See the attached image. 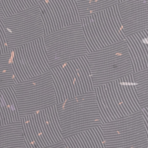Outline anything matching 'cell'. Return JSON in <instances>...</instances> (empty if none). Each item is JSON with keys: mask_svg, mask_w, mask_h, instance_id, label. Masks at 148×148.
<instances>
[{"mask_svg": "<svg viewBox=\"0 0 148 148\" xmlns=\"http://www.w3.org/2000/svg\"><path fill=\"white\" fill-rule=\"evenodd\" d=\"M20 120L12 87L0 91V127Z\"/></svg>", "mask_w": 148, "mask_h": 148, "instance_id": "cell-11", "label": "cell"}, {"mask_svg": "<svg viewBox=\"0 0 148 148\" xmlns=\"http://www.w3.org/2000/svg\"><path fill=\"white\" fill-rule=\"evenodd\" d=\"M4 18H5V16L2 10V5L0 1V21H2Z\"/></svg>", "mask_w": 148, "mask_h": 148, "instance_id": "cell-18", "label": "cell"}, {"mask_svg": "<svg viewBox=\"0 0 148 148\" xmlns=\"http://www.w3.org/2000/svg\"><path fill=\"white\" fill-rule=\"evenodd\" d=\"M128 41L120 39L88 53V64L92 87L112 83L135 72Z\"/></svg>", "mask_w": 148, "mask_h": 148, "instance_id": "cell-2", "label": "cell"}, {"mask_svg": "<svg viewBox=\"0 0 148 148\" xmlns=\"http://www.w3.org/2000/svg\"><path fill=\"white\" fill-rule=\"evenodd\" d=\"M117 7L121 30L127 38L147 31L148 0H119Z\"/></svg>", "mask_w": 148, "mask_h": 148, "instance_id": "cell-8", "label": "cell"}, {"mask_svg": "<svg viewBox=\"0 0 148 148\" xmlns=\"http://www.w3.org/2000/svg\"><path fill=\"white\" fill-rule=\"evenodd\" d=\"M20 119L23 125L24 139L27 148H43L61 142L63 139L59 131L49 127L53 125L51 121L46 126L42 111Z\"/></svg>", "mask_w": 148, "mask_h": 148, "instance_id": "cell-7", "label": "cell"}, {"mask_svg": "<svg viewBox=\"0 0 148 148\" xmlns=\"http://www.w3.org/2000/svg\"><path fill=\"white\" fill-rule=\"evenodd\" d=\"M134 89L142 111L148 110V68L136 71L132 74Z\"/></svg>", "mask_w": 148, "mask_h": 148, "instance_id": "cell-12", "label": "cell"}, {"mask_svg": "<svg viewBox=\"0 0 148 148\" xmlns=\"http://www.w3.org/2000/svg\"><path fill=\"white\" fill-rule=\"evenodd\" d=\"M0 148H27L20 120L0 127Z\"/></svg>", "mask_w": 148, "mask_h": 148, "instance_id": "cell-9", "label": "cell"}, {"mask_svg": "<svg viewBox=\"0 0 148 148\" xmlns=\"http://www.w3.org/2000/svg\"><path fill=\"white\" fill-rule=\"evenodd\" d=\"M43 40L49 70L90 53L82 20L47 34Z\"/></svg>", "mask_w": 148, "mask_h": 148, "instance_id": "cell-3", "label": "cell"}, {"mask_svg": "<svg viewBox=\"0 0 148 148\" xmlns=\"http://www.w3.org/2000/svg\"><path fill=\"white\" fill-rule=\"evenodd\" d=\"M53 76L50 70L18 82L12 87L20 119L58 103Z\"/></svg>", "mask_w": 148, "mask_h": 148, "instance_id": "cell-4", "label": "cell"}, {"mask_svg": "<svg viewBox=\"0 0 148 148\" xmlns=\"http://www.w3.org/2000/svg\"><path fill=\"white\" fill-rule=\"evenodd\" d=\"M76 3L78 17L80 20L88 17L118 4L119 0H77Z\"/></svg>", "mask_w": 148, "mask_h": 148, "instance_id": "cell-13", "label": "cell"}, {"mask_svg": "<svg viewBox=\"0 0 148 148\" xmlns=\"http://www.w3.org/2000/svg\"><path fill=\"white\" fill-rule=\"evenodd\" d=\"M9 53L2 21H0V56Z\"/></svg>", "mask_w": 148, "mask_h": 148, "instance_id": "cell-16", "label": "cell"}, {"mask_svg": "<svg viewBox=\"0 0 148 148\" xmlns=\"http://www.w3.org/2000/svg\"><path fill=\"white\" fill-rule=\"evenodd\" d=\"M5 18L32 6L29 1L1 0Z\"/></svg>", "mask_w": 148, "mask_h": 148, "instance_id": "cell-15", "label": "cell"}, {"mask_svg": "<svg viewBox=\"0 0 148 148\" xmlns=\"http://www.w3.org/2000/svg\"><path fill=\"white\" fill-rule=\"evenodd\" d=\"M17 83L12 68L10 51L0 56V91L13 87Z\"/></svg>", "mask_w": 148, "mask_h": 148, "instance_id": "cell-14", "label": "cell"}, {"mask_svg": "<svg viewBox=\"0 0 148 148\" xmlns=\"http://www.w3.org/2000/svg\"><path fill=\"white\" fill-rule=\"evenodd\" d=\"M98 127L63 139L65 147L104 148L102 138Z\"/></svg>", "mask_w": 148, "mask_h": 148, "instance_id": "cell-10", "label": "cell"}, {"mask_svg": "<svg viewBox=\"0 0 148 148\" xmlns=\"http://www.w3.org/2000/svg\"><path fill=\"white\" fill-rule=\"evenodd\" d=\"M95 90L65 99L56 104L55 113L63 139L106 123Z\"/></svg>", "mask_w": 148, "mask_h": 148, "instance_id": "cell-1", "label": "cell"}, {"mask_svg": "<svg viewBox=\"0 0 148 148\" xmlns=\"http://www.w3.org/2000/svg\"><path fill=\"white\" fill-rule=\"evenodd\" d=\"M43 148H66V147L65 146V143L64 140H62L61 142L54 143L53 145H49Z\"/></svg>", "mask_w": 148, "mask_h": 148, "instance_id": "cell-17", "label": "cell"}, {"mask_svg": "<svg viewBox=\"0 0 148 148\" xmlns=\"http://www.w3.org/2000/svg\"><path fill=\"white\" fill-rule=\"evenodd\" d=\"M104 148H148L147 117L141 110L98 127Z\"/></svg>", "mask_w": 148, "mask_h": 148, "instance_id": "cell-5", "label": "cell"}, {"mask_svg": "<svg viewBox=\"0 0 148 148\" xmlns=\"http://www.w3.org/2000/svg\"><path fill=\"white\" fill-rule=\"evenodd\" d=\"M38 3L2 20L8 50L42 38L46 27Z\"/></svg>", "mask_w": 148, "mask_h": 148, "instance_id": "cell-6", "label": "cell"}]
</instances>
